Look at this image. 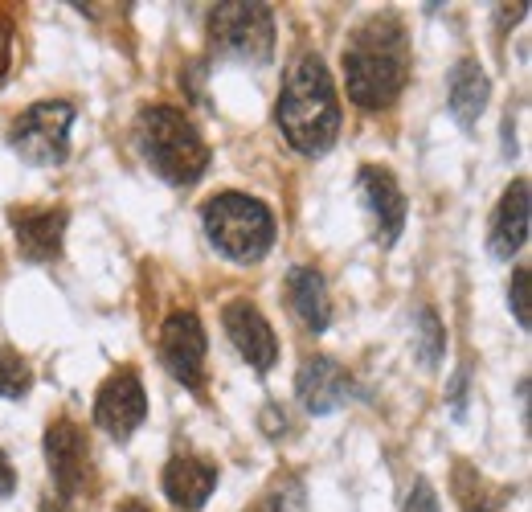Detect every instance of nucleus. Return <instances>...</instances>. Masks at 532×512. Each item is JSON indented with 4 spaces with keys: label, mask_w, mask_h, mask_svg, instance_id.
I'll return each mask as SVG.
<instances>
[{
    "label": "nucleus",
    "mask_w": 532,
    "mask_h": 512,
    "mask_svg": "<svg viewBox=\"0 0 532 512\" xmlns=\"http://www.w3.org/2000/svg\"><path fill=\"white\" fill-rule=\"evenodd\" d=\"M205 328L197 320V312H172L160 324V361L164 369L189 390L205 386Z\"/></svg>",
    "instance_id": "nucleus-7"
},
{
    "label": "nucleus",
    "mask_w": 532,
    "mask_h": 512,
    "mask_svg": "<svg viewBox=\"0 0 532 512\" xmlns=\"http://www.w3.org/2000/svg\"><path fill=\"white\" fill-rule=\"evenodd\" d=\"M287 304L307 332H324L332 324V300H328L324 275L312 267H295L287 275Z\"/></svg>",
    "instance_id": "nucleus-16"
},
{
    "label": "nucleus",
    "mask_w": 532,
    "mask_h": 512,
    "mask_svg": "<svg viewBox=\"0 0 532 512\" xmlns=\"http://www.w3.org/2000/svg\"><path fill=\"white\" fill-rule=\"evenodd\" d=\"M344 82H348V99L365 111H381L397 103V95L410 82V41L402 21L381 13L352 33L344 50Z\"/></svg>",
    "instance_id": "nucleus-1"
},
{
    "label": "nucleus",
    "mask_w": 532,
    "mask_h": 512,
    "mask_svg": "<svg viewBox=\"0 0 532 512\" xmlns=\"http://www.w3.org/2000/svg\"><path fill=\"white\" fill-rule=\"evenodd\" d=\"M13 488H17V472H13L5 447H0V496H13Z\"/></svg>",
    "instance_id": "nucleus-24"
},
{
    "label": "nucleus",
    "mask_w": 532,
    "mask_h": 512,
    "mask_svg": "<svg viewBox=\"0 0 532 512\" xmlns=\"http://www.w3.org/2000/svg\"><path fill=\"white\" fill-rule=\"evenodd\" d=\"M221 324H226V336L234 340V349L242 353V361H250V369L266 373L275 361H279V340H275V328L266 324V316L246 304V300H234L221 312Z\"/></svg>",
    "instance_id": "nucleus-13"
},
{
    "label": "nucleus",
    "mask_w": 532,
    "mask_h": 512,
    "mask_svg": "<svg viewBox=\"0 0 532 512\" xmlns=\"http://www.w3.org/2000/svg\"><path fill=\"white\" fill-rule=\"evenodd\" d=\"M9 66H13V21L0 17V78L9 74Z\"/></svg>",
    "instance_id": "nucleus-23"
},
{
    "label": "nucleus",
    "mask_w": 532,
    "mask_h": 512,
    "mask_svg": "<svg viewBox=\"0 0 532 512\" xmlns=\"http://www.w3.org/2000/svg\"><path fill=\"white\" fill-rule=\"evenodd\" d=\"M33 386V373H29V361L9 349V345H0V398H25Z\"/></svg>",
    "instance_id": "nucleus-19"
},
{
    "label": "nucleus",
    "mask_w": 532,
    "mask_h": 512,
    "mask_svg": "<svg viewBox=\"0 0 532 512\" xmlns=\"http://www.w3.org/2000/svg\"><path fill=\"white\" fill-rule=\"evenodd\" d=\"M283 140L299 156H324L340 136V99L320 54H299L275 103Z\"/></svg>",
    "instance_id": "nucleus-2"
},
{
    "label": "nucleus",
    "mask_w": 532,
    "mask_h": 512,
    "mask_svg": "<svg viewBox=\"0 0 532 512\" xmlns=\"http://www.w3.org/2000/svg\"><path fill=\"white\" fill-rule=\"evenodd\" d=\"M487 95H492V82H487L483 66L475 58H463L455 62L451 70V87H447V103H451V115L463 123V127H475L483 107H487Z\"/></svg>",
    "instance_id": "nucleus-17"
},
{
    "label": "nucleus",
    "mask_w": 532,
    "mask_h": 512,
    "mask_svg": "<svg viewBox=\"0 0 532 512\" xmlns=\"http://www.w3.org/2000/svg\"><path fill=\"white\" fill-rule=\"evenodd\" d=\"M136 144L168 185H193L209 168V144L176 107H144L136 119Z\"/></svg>",
    "instance_id": "nucleus-3"
},
{
    "label": "nucleus",
    "mask_w": 532,
    "mask_h": 512,
    "mask_svg": "<svg viewBox=\"0 0 532 512\" xmlns=\"http://www.w3.org/2000/svg\"><path fill=\"white\" fill-rule=\"evenodd\" d=\"M361 201L373 218V230H377V242L381 246H393L406 230V193L402 185L393 181L389 168H377V164H365L361 168Z\"/></svg>",
    "instance_id": "nucleus-12"
},
{
    "label": "nucleus",
    "mask_w": 532,
    "mask_h": 512,
    "mask_svg": "<svg viewBox=\"0 0 532 512\" xmlns=\"http://www.w3.org/2000/svg\"><path fill=\"white\" fill-rule=\"evenodd\" d=\"M123 512H156V508H152V504H144V500H127V504H123Z\"/></svg>",
    "instance_id": "nucleus-25"
},
{
    "label": "nucleus",
    "mask_w": 532,
    "mask_h": 512,
    "mask_svg": "<svg viewBox=\"0 0 532 512\" xmlns=\"http://www.w3.org/2000/svg\"><path fill=\"white\" fill-rule=\"evenodd\" d=\"M414 349H418V361H422L426 369H438L442 353H447V328H442V320H438L434 308H422V312H418Z\"/></svg>",
    "instance_id": "nucleus-18"
},
{
    "label": "nucleus",
    "mask_w": 532,
    "mask_h": 512,
    "mask_svg": "<svg viewBox=\"0 0 532 512\" xmlns=\"http://www.w3.org/2000/svg\"><path fill=\"white\" fill-rule=\"evenodd\" d=\"M217 488V467L209 459H197V455H176L168 459L164 467V496L185 508V512H197Z\"/></svg>",
    "instance_id": "nucleus-15"
},
{
    "label": "nucleus",
    "mask_w": 532,
    "mask_h": 512,
    "mask_svg": "<svg viewBox=\"0 0 532 512\" xmlns=\"http://www.w3.org/2000/svg\"><path fill=\"white\" fill-rule=\"evenodd\" d=\"M295 484L287 480V484H275L271 492H266L258 504H250L246 512H299V504H303V492H291Z\"/></svg>",
    "instance_id": "nucleus-20"
},
{
    "label": "nucleus",
    "mask_w": 532,
    "mask_h": 512,
    "mask_svg": "<svg viewBox=\"0 0 532 512\" xmlns=\"http://www.w3.org/2000/svg\"><path fill=\"white\" fill-rule=\"evenodd\" d=\"M13 238L25 263H54L66 242V222L70 213L62 205H25L9 213Z\"/></svg>",
    "instance_id": "nucleus-10"
},
{
    "label": "nucleus",
    "mask_w": 532,
    "mask_h": 512,
    "mask_svg": "<svg viewBox=\"0 0 532 512\" xmlns=\"http://www.w3.org/2000/svg\"><path fill=\"white\" fill-rule=\"evenodd\" d=\"M144 418H148V394H144V381L136 377V369L111 373L95 394V422L107 435L127 439Z\"/></svg>",
    "instance_id": "nucleus-9"
},
{
    "label": "nucleus",
    "mask_w": 532,
    "mask_h": 512,
    "mask_svg": "<svg viewBox=\"0 0 532 512\" xmlns=\"http://www.w3.org/2000/svg\"><path fill=\"white\" fill-rule=\"evenodd\" d=\"M209 41L217 54L238 62H266L275 54V9L250 5V0H226L209 9Z\"/></svg>",
    "instance_id": "nucleus-5"
},
{
    "label": "nucleus",
    "mask_w": 532,
    "mask_h": 512,
    "mask_svg": "<svg viewBox=\"0 0 532 512\" xmlns=\"http://www.w3.org/2000/svg\"><path fill=\"white\" fill-rule=\"evenodd\" d=\"M201 222L209 242L234 263H258L275 246V218L262 201L246 193H217L205 201Z\"/></svg>",
    "instance_id": "nucleus-4"
},
{
    "label": "nucleus",
    "mask_w": 532,
    "mask_h": 512,
    "mask_svg": "<svg viewBox=\"0 0 532 512\" xmlns=\"http://www.w3.org/2000/svg\"><path fill=\"white\" fill-rule=\"evenodd\" d=\"M532 275L520 267V271H512V312H516V324L520 328H528L532 324Z\"/></svg>",
    "instance_id": "nucleus-21"
},
{
    "label": "nucleus",
    "mask_w": 532,
    "mask_h": 512,
    "mask_svg": "<svg viewBox=\"0 0 532 512\" xmlns=\"http://www.w3.org/2000/svg\"><path fill=\"white\" fill-rule=\"evenodd\" d=\"M402 512H438V492H434V484H430V480H418V484L410 488Z\"/></svg>",
    "instance_id": "nucleus-22"
},
{
    "label": "nucleus",
    "mask_w": 532,
    "mask_h": 512,
    "mask_svg": "<svg viewBox=\"0 0 532 512\" xmlns=\"http://www.w3.org/2000/svg\"><path fill=\"white\" fill-rule=\"evenodd\" d=\"M70 127H74V107L70 103H33L17 123H13V152L25 164L50 168L70 156Z\"/></svg>",
    "instance_id": "nucleus-6"
},
{
    "label": "nucleus",
    "mask_w": 532,
    "mask_h": 512,
    "mask_svg": "<svg viewBox=\"0 0 532 512\" xmlns=\"http://www.w3.org/2000/svg\"><path fill=\"white\" fill-rule=\"evenodd\" d=\"M295 394L307 414H332L357 394V386H352V373L340 361L316 353V357H303L295 373Z\"/></svg>",
    "instance_id": "nucleus-11"
},
{
    "label": "nucleus",
    "mask_w": 532,
    "mask_h": 512,
    "mask_svg": "<svg viewBox=\"0 0 532 512\" xmlns=\"http://www.w3.org/2000/svg\"><path fill=\"white\" fill-rule=\"evenodd\" d=\"M528 222H532V201H528V181H512L496 205V218H492V254L496 259H512V254L528 242Z\"/></svg>",
    "instance_id": "nucleus-14"
},
{
    "label": "nucleus",
    "mask_w": 532,
    "mask_h": 512,
    "mask_svg": "<svg viewBox=\"0 0 532 512\" xmlns=\"http://www.w3.org/2000/svg\"><path fill=\"white\" fill-rule=\"evenodd\" d=\"M46 463L54 476V492L58 500L74 504L78 492L91 480V447H86V435L74 418H54L46 431Z\"/></svg>",
    "instance_id": "nucleus-8"
}]
</instances>
